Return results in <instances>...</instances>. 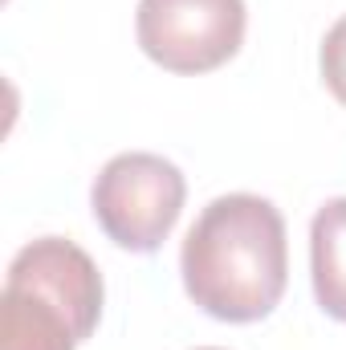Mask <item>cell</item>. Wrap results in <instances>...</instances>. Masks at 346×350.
Instances as JSON below:
<instances>
[{
    "mask_svg": "<svg viewBox=\"0 0 346 350\" xmlns=\"http://www.w3.org/2000/svg\"><path fill=\"white\" fill-rule=\"evenodd\" d=\"M196 350H224V347H196Z\"/></svg>",
    "mask_w": 346,
    "mask_h": 350,
    "instance_id": "52a82bcc",
    "label": "cell"
},
{
    "mask_svg": "<svg viewBox=\"0 0 346 350\" xmlns=\"http://www.w3.org/2000/svg\"><path fill=\"white\" fill-rule=\"evenodd\" d=\"M179 273L187 297L216 322H261L289 281L285 220L273 200L228 191L212 200L183 237Z\"/></svg>",
    "mask_w": 346,
    "mask_h": 350,
    "instance_id": "6da1fadb",
    "label": "cell"
},
{
    "mask_svg": "<svg viewBox=\"0 0 346 350\" xmlns=\"http://www.w3.org/2000/svg\"><path fill=\"white\" fill-rule=\"evenodd\" d=\"M245 0H139V49L168 74H212L245 45Z\"/></svg>",
    "mask_w": 346,
    "mask_h": 350,
    "instance_id": "277c9868",
    "label": "cell"
},
{
    "mask_svg": "<svg viewBox=\"0 0 346 350\" xmlns=\"http://www.w3.org/2000/svg\"><path fill=\"white\" fill-rule=\"evenodd\" d=\"M102 273L66 237L25 245L0 289V350H78L102 318Z\"/></svg>",
    "mask_w": 346,
    "mask_h": 350,
    "instance_id": "7a4b0ae2",
    "label": "cell"
},
{
    "mask_svg": "<svg viewBox=\"0 0 346 350\" xmlns=\"http://www.w3.org/2000/svg\"><path fill=\"white\" fill-rule=\"evenodd\" d=\"M187 183L172 159L151 151L114 155L90 187L98 228L127 253H155L183 212Z\"/></svg>",
    "mask_w": 346,
    "mask_h": 350,
    "instance_id": "3957f363",
    "label": "cell"
},
{
    "mask_svg": "<svg viewBox=\"0 0 346 350\" xmlns=\"http://www.w3.org/2000/svg\"><path fill=\"white\" fill-rule=\"evenodd\" d=\"M318 66H322V78L330 94L346 106V16H338L326 37H322V53H318Z\"/></svg>",
    "mask_w": 346,
    "mask_h": 350,
    "instance_id": "8992f818",
    "label": "cell"
},
{
    "mask_svg": "<svg viewBox=\"0 0 346 350\" xmlns=\"http://www.w3.org/2000/svg\"><path fill=\"white\" fill-rule=\"evenodd\" d=\"M310 277L318 306L346 322V196L326 200L310 224Z\"/></svg>",
    "mask_w": 346,
    "mask_h": 350,
    "instance_id": "5b68a950",
    "label": "cell"
}]
</instances>
